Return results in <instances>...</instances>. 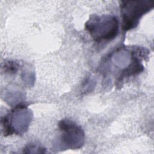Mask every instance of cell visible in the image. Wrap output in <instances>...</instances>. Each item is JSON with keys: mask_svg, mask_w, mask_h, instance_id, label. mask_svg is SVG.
<instances>
[{"mask_svg": "<svg viewBox=\"0 0 154 154\" xmlns=\"http://www.w3.org/2000/svg\"><path fill=\"white\" fill-rule=\"evenodd\" d=\"M59 128L62 132V143L70 149L81 147L84 141V134L82 129L73 122L62 120L59 123Z\"/></svg>", "mask_w": 154, "mask_h": 154, "instance_id": "3957f363", "label": "cell"}, {"mask_svg": "<svg viewBox=\"0 0 154 154\" xmlns=\"http://www.w3.org/2000/svg\"><path fill=\"white\" fill-rule=\"evenodd\" d=\"M153 7V1H122L120 8L123 29L128 31L135 28L141 17Z\"/></svg>", "mask_w": 154, "mask_h": 154, "instance_id": "7a4b0ae2", "label": "cell"}, {"mask_svg": "<svg viewBox=\"0 0 154 154\" xmlns=\"http://www.w3.org/2000/svg\"><path fill=\"white\" fill-rule=\"evenodd\" d=\"M85 29L97 42L110 41L118 34L119 22L114 16H92L86 22Z\"/></svg>", "mask_w": 154, "mask_h": 154, "instance_id": "6da1fadb", "label": "cell"}]
</instances>
